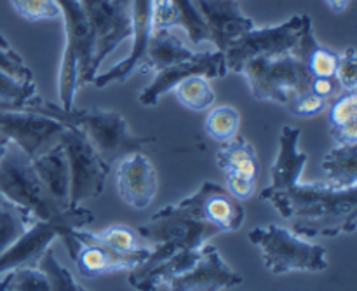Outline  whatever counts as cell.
Listing matches in <instances>:
<instances>
[{
    "mask_svg": "<svg viewBox=\"0 0 357 291\" xmlns=\"http://www.w3.org/2000/svg\"><path fill=\"white\" fill-rule=\"evenodd\" d=\"M3 274L0 291H52L47 276L37 267L13 269Z\"/></svg>",
    "mask_w": 357,
    "mask_h": 291,
    "instance_id": "30",
    "label": "cell"
},
{
    "mask_svg": "<svg viewBox=\"0 0 357 291\" xmlns=\"http://www.w3.org/2000/svg\"><path fill=\"white\" fill-rule=\"evenodd\" d=\"M324 2H326L328 7H330L331 10H335V13H344L349 6V0H324Z\"/></svg>",
    "mask_w": 357,
    "mask_h": 291,
    "instance_id": "40",
    "label": "cell"
},
{
    "mask_svg": "<svg viewBox=\"0 0 357 291\" xmlns=\"http://www.w3.org/2000/svg\"><path fill=\"white\" fill-rule=\"evenodd\" d=\"M33 223V220L16 206H0V255L13 246Z\"/></svg>",
    "mask_w": 357,
    "mask_h": 291,
    "instance_id": "29",
    "label": "cell"
},
{
    "mask_svg": "<svg viewBox=\"0 0 357 291\" xmlns=\"http://www.w3.org/2000/svg\"><path fill=\"white\" fill-rule=\"evenodd\" d=\"M132 14V47L128 58L110 68L108 72L96 75L93 84L96 87L110 86L114 82H124L128 80L136 70L142 66L143 58L146 54L150 37H152V0H132L131 3Z\"/></svg>",
    "mask_w": 357,
    "mask_h": 291,
    "instance_id": "19",
    "label": "cell"
},
{
    "mask_svg": "<svg viewBox=\"0 0 357 291\" xmlns=\"http://www.w3.org/2000/svg\"><path fill=\"white\" fill-rule=\"evenodd\" d=\"M201 257L199 251H180L169 260L160 262L153 267H135L129 274V285L138 291H155L159 286L169 285V281L176 276L183 274L188 269L194 267Z\"/></svg>",
    "mask_w": 357,
    "mask_h": 291,
    "instance_id": "22",
    "label": "cell"
},
{
    "mask_svg": "<svg viewBox=\"0 0 357 291\" xmlns=\"http://www.w3.org/2000/svg\"><path fill=\"white\" fill-rule=\"evenodd\" d=\"M0 194L33 222L51 220L63 211L38 180L30 157L13 143L0 156Z\"/></svg>",
    "mask_w": 357,
    "mask_h": 291,
    "instance_id": "5",
    "label": "cell"
},
{
    "mask_svg": "<svg viewBox=\"0 0 357 291\" xmlns=\"http://www.w3.org/2000/svg\"><path fill=\"white\" fill-rule=\"evenodd\" d=\"M38 269L47 276L52 291H87L73 279L68 269H65L56 260L54 251L51 248L42 255L40 262H38Z\"/></svg>",
    "mask_w": 357,
    "mask_h": 291,
    "instance_id": "32",
    "label": "cell"
},
{
    "mask_svg": "<svg viewBox=\"0 0 357 291\" xmlns=\"http://www.w3.org/2000/svg\"><path fill=\"white\" fill-rule=\"evenodd\" d=\"M250 241L260 248L261 260L274 276L293 271L321 272L328 269L326 250L319 244L303 241L298 234L279 225L257 227L250 232Z\"/></svg>",
    "mask_w": 357,
    "mask_h": 291,
    "instance_id": "6",
    "label": "cell"
},
{
    "mask_svg": "<svg viewBox=\"0 0 357 291\" xmlns=\"http://www.w3.org/2000/svg\"><path fill=\"white\" fill-rule=\"evenodd\" d=\"M93 234L100 243L107 244L108 248H114L117 251H122V253H132V251H138L142 248H145L139 244L135 230L126 225H112L107 230Z\"/></svg>",
    "mask_w": 357,
    "mask_h": 291,
    "instance_id": "34",
    "label": "cell"
},
{
    "mask_svg": "<svg viewBox=\"0 0 357 291\" xmlns=\"http://www.w3.org/2000/svg\"><path fill=\"white\" fill-rule=\"evenodd\" d=\"M194 218L218 227L222 232H236L243 227L246 211L243 202L222 185L204 181L197 192L180 202Z\"/></svg>",
    "mask_w": 357,
    "mask_h": 291,
    "instance_id": "14",
    "label": "cell"
},
{
    "mask_svg": "<svg viewBox=\"0 0 357 291\" xmlns=\"http://www.w3.org/2000/svg\"><path fill=\"white\" fill-rule=\"evenodd\" d=\"M73 237L80 243L75 257L72 258L79 267L80 274L86 278H98V276L110 274L115 271H132L139 264L146 260L152 248H142L132 253H122V251L108 248L107 244L100 243L93 232L73 229Z\"/></svg>",
    "mask_w": 357,
    "mask_h": 291,
    "instance_id": "15",
    "label": "cell"
},
{
    "mask_svg": "<svg viewBox=\"0 0 357 291\" xmlns=\"http://www.w3.org/2000/svg\"><path fill=\"white\" fill-rule=\"evenodd\" d=\"M227 72H229V68H227L225 56L222 51L197 52L194 58L159 70L152 84H149L139 93V103L145 105V107H155L164 94L173 91L178 84L183 82L188 77L201 75L206 79H222L227 75Z\"/></svg>",
    "mask_w": 357,
    "mask_h": 291,
    "instance_id": "13",
    "label": "cell"
},
{
    "mask_svg": "<svg viewBox=\"0 0 357 291\" xmlns=\"http://www.w3.org/2000/svg\"><path fill=\"white\" fill-rule=\"evenodd\" d=\"M24 110L45 115L49 119L61 122L63 126H73L87 136L96 152L103 157L107 164L124 159L132 152H142L143 147L152 143V136H136L131 133L128 122L121 114L101 108H66L56 103H49L44 98L37 96L28 100Z\"/></svg>",
    "mask_w": 357,
    "mask_h": 291,
    "instance_id": "2",
    "label": "cell"
},
{
    "mask_svg": "<svg viewBox=\"0 0 357 291\" xmlns=\"http://www.w3.org/2000/svg\"><path fill=\"white\" fill-rule=\"evenodd\" d=\"M173 91L174 94H176L178 101H180L183 107L195 112L208 110V108H211L216 101V94L215 91H213L211 84L208 82L206 77L201 75L188 77L183 82L178 84Z\"/></svg>",
    "mask_w": 357,
    "mask_h": 291,
    "instance_id": "27",
    "label": "cell"
},
{
    "mask_svg": "<svg viewBox=\"0 0 357 291\" xmlns=\"http://www.w3.org/2000/svg\"><path fill=\"white\" fill-rule=\"evenodd\" d=\"M94 220L89 209L80 206L63 209L58 216L51 220L35 222L26 229V232L0 255V274L13 269L37 267L42 255L49 250L51 243L63 232L70 229H82Z\"/></svg>",
    "mask_w": 357,
    "mask_h": 291,
    "instance_id": "8",
    "label": "cell"
},
{
    "mask_svg": "<svg viewBox=\"0 0 357 291\" xmlns=\"http://www.w3.org/2000/svg\"><path fill=\"white\" fill-rule=\"evenodd\" d=\"M309 89L326 101H333L335 98H338L344 93L337 77H312Z\"/></svg>",
    "mask_w": 357,
    "mask_h": 291,
    "instance_id": "39",
    "label": "cell"
},
{
    "mask_svg": "<svg viewBox=\"0 0 357 291\" xmlns=\"http://www.w3.org/2000/svg\"><path fill=\"white\" fill-rule=\"evenodd\" d=\"M94 40V65L101 63L126 38L132 37L131 6L119 0H79Z\"/></svg>",
    "mask_w": 357,
    "mask_h": 291,
    "instance_id": "11",
    "label": "cell"
},
{
    "mask_svg": "<svg viewBox=\"0 0 357 291\" xmlns=\"http://www.w3.org/2000/svg\"><path fill=\"white\" fill-rule=\"evenodd\" d=\"M241 124V115L230 105H222L216 107L211 114L206 119V133L211 136L213 140L220 143L230 142L237 136Z\"/></svg>",
    "mask_w": 357,
    "mask_h": 291,
    "instance_id": "28",
    "label": "cell"
},
{
    "mask_svg": "<svg viewBox=\"0 0 357 291\" xmlns=\"http://www.w3.org/2000/svg\"><path fill=\"white\" fill-rule=\"evenodd\" d=\"M337 80L340 82L344 91H356L357 87V56L354 47L345 49L344 54L338 58L337 73H335Z\"/></svg>",
    "mask_w": 357,
    "mask_h": 291,
    "instance_id": "37",
    "label": "cell"
},
{
    "mask_svg": "<svg viewBox=\"0 0 357 291\" xmlns=\"http://www.w3.org/2000/svg\"><path fill=\"white\" fill-rule=\"evenodd\" d=\"M323 171L335 187L357 185V145H337L324 156Z\"/></svg>",
    "mask_w": 357,
    "mask_h": 291,
    "instance_id": "26",
    "label": "cell"
},
{
    "mask_svg": "<svg viewBox=\"0 0 357 291\" xmlns=\"http://www.w3.org/2000/svg\"><path fill=\"white\" fill-rule=\"evenodd\" d=\"M35 173L38 180L51 194V197L58 202L59 208H70V170L66 161L65 150L61 143L49 149L47 152L40 154L38 157L31 159Z\"/></svg>",
    "mask_w": 357,
    "mask_h": 291,
    "instance_id": "21",
    "label": "cell"
},
{
    "mask_svg": "<svg viewBox=\"0 0 357 291\" xmlns=\"http://www.w3.org/2000/svg\"><path fill=\"white\" fill-rule=\"evenodd\" d=\"M243 276L225 264L220 251L211 244L201 248L197 264L169 281L171 291H222L239 286Z\"/></svg>",
    "mask_w": 357,
    "mask_h": 291,
    "instance_id": "16",
    "label": "cell"
},
{
    "mask_svg": "<svg viewBox=\"0 0 357 291\" xmlns=\"http://www.w3.org/2000/svg\"><path fill=\"white\" fill-rule=\"evenodd\" d=\"M195 54L197 52L187 47L173 30H153L149 47H146V54L139 68L145 70V72L149 70V72L157 73L167 66L194 58Z\"/></svg>",
    "mask_w": 357,
    "mask_h": 291,
    "instance_id": "23",
    "label": "cell"
},
{
    "mask_svg": "<svg viewBox=\"0 0 357 291\" xmlns=\"http://www.w3.org/2000/svg\"><path fill=\"white\" fill-rule=\"evenodd\" d=\"M216 159H218V166L222 167L223 173H236L248 178H257V150L246 138H234L223 143L220 147Z\"/></svg>",
    "mask_w": 357,
    "mask_h": 291,
    "instance_id": "25",
    "label": "cell"
},
{
    "mask_svg": "<svg viewBox=\"0 0 357 291\" xmlns=\"http://www.w3.org/2000/svg\"><path fill=\"white\" fill-rule=\"evenodd\" d=\"M194 3L208 24L209 42L216 45V51L223 52L230 42L255 28L237 0H194Z\"/></svg>",
    "mask_w": 357,
    "mask_h": 291,
    "instance_id": "18",
    "label": "cell"
},
{
    "mask_svg": "<svg viewBox=\"0 0 357 291\" xmlns=\"http://www.w3.org/2000/svg\"><path fill=\"white\" fill-rule=\"evenodd\" d=\"M302 129L284 126L279 152L271 170V185L260 199L271 202L279 215L293 220V232L307 237H337L357 229V188L335 187L328 181H300L309 156L298 150Z\"/></svg>",
    "mask_w": 357,
    "mask_h": 291,
    "instance_id": "1",
    "label": "cell"
},
{
    "mask_svg": "<svg viewBox=\"0 0 357 291\" xmlns=\"http://www.w3.org/2000/svg\"><path fill=\"white\" fill-rule=\"evenodd\" d=\"M153 30L183 28L192 44L209 42V30L194 0H152Z\"/></svg>",
    "mask_w": 357,
    "mask_h": 291,
    "instance_id": "20",
    "label": "cell"
},
{
    "mask_svg": "<svg viewBox=\"0 0 357 291\" xmlns=\"http://www.w3.org/2000/svg\"><path fill=\"white\" fill-rule=\"evenodd\" d=\"M139 237L152 244V251L139 267H153L169 260L180 251H199L206 241L218 236L222 230L211 223L194 218L183 206H166L136 229Z\"/></svg>",
    "mask_w": 357,
    "mask_h": 291,
    "instance_id": "3",
    "label": "cell"
},
{
    "mask_svg": "<svg viewBox=\"0 0 357 291\" xmlns=\"http://www.w3.org/2000/svg\"><path fill=\"white\" fill-rule=\"evenodd\" d=\"M119 2H124V3H129V6H131L132 0H119Z\"/></svg>",
    "mask_w": 357,
    "mask_h": 291,
    "instance_id": "44",
    "label": "cell"
},
{
    "mask_svg": "<svg viewBox=\"0 0 357 291\" xmlns=\"http://www.w3.org/2000/svg\"><path fill=\"white\" fill-rule=\"evenodd\" d=\"M117 191L122 201L135 209H145L159 191L157 171L143 152H132L121 159L117 167Z\"/></svg>",
    "mask_w": 357,
    "mask_h": 291,
    "instance_id": "17",
    "label": "cell"
},
{
    "mask_svg": "<svg viewBox=\"0 0 357 291\" xmlns=\"http://www.w3.org/2000/svg\"><path fill=\"white\" fill-rule=\"evenodd\" d=\"M227 181V192L237 199V201H244L250 199L255 192V178L243 177V174L236 173H225Z\"/></svg>",
    "mask_w": 357,
    "mask_h": 291,
    "instance_id": "38",
    "label": "cell"
},
{
    "mask_svg": "<svg viewBox=\"0 0 357 291\" xmlns=\"http://www.w3.org/2000/svg\"><path fill=\"white\" fill-rule=\"evenodd\" d=\"M20 17L26 21H47L61 16L58 0H9Z\"/></svg>",
    "mask_w": 357,
    "mask_h": 291,
    "instance_id": "33",
    "label": "cell"
},
{
    "mask_svg": "<svg viewBox=\"0 0 357 291\" xmlns=\"http://www.w3.org/2000/svg\"><path fill=\"white\" fill-rule=\"evenodd\" d=\"M65 20L66 47L58 77V94L63 108H73L79 86L93 84L98 68L94 65V40L86 13L79 0H58Z\"/></svg>",
    "mask_w": 357,
    "mask_h": 291,
    "instance_id": "4",
    "label": "cell"
},
{
    "mask_svg": "<svg viewBox=\"0 0 357 291\" xmlns=\"http://www.w3.org/2000/svg\"><path fill=\"white\" fill-rule=\"evenodd\" d=\"M331 136L338 145H357V93L344 91L335 98L330 112Z\"/></svg>",
    "mask_w": 357,
    "mask_h": 291,
    "instance_id": "24",
    "label": "cell"
},
{
    "mask_svg": "<svg viewBox=\"0 0 357 291\" xmlns=\"http://www.w3.org/2000/svg\"><path fill=\"white\" fill-rule=\"evenodd\" d=\"M328 101L319 98L317 94H314L312 91H305V93L298 94L296 98H293L286 108L291 112L296 117H314V115H319L321 112L326 108Z\"/></svg>",
    "mask_w": 357,
    "mask_h": 291,
    "instance_id": "36",
    "label": "cell"
},
{
    "mask_svg": "<svg viewBox=\"0 0 357 291\" xmlns=\"http://www.w3.org/2000/svg\"><path fill=\"white\" fill-rule=\"evenodd\" d=\"M3 110H17V108H14V107H10V105L2 103V101H0V112H3Z\"/></svg>",
    "mask_w": 357,
    "mask_h": 291,
    "instance_id": "42",
    "label": "cell"
},
{
    "mask_svg": "<svg viewBox=\"0 0 357 291\" xmlns=\"http://www.w3.org/2000/svg\"><path fill=\"white\" fill-rule=\"evenodd\" d=\"M37 94L33 80H21L0 70V101L24 110V105Z\"/></svg>",
    "mask_w": 357,
    "mask_h": 291,
    "instance_id": "31",
    "label": "cell"
},
{
    "mask_svg": "<svg viewBox=\"0 0 357 291\" xmlns=\"http://www.w3.org/2000/svg\"><path fill=\"white\" fill-rule=\"evenodd\" d=\"M241 73L246 77L257 100L275 101L284 107L293 98L309 91L312 80L305 63L293 54L250 59Z\"/></svg>",
    "mask_w": 357,
    "mask_h": 291,
    "instance_id": "7",
    "label": "cell"
},
{
    "mask_svg": "<svg viewBox=\"0 0 357 291\" xmlns=\"http://www.w3.org/2000/svg\"><path fill=\"white\" fill-rule=\"evenodd\" d=\"M0 70L21 80H33V73L24 65L23 58L0 35Z\"/></svg>",
    "mask_w": 357,
    "mask_h": 291,
    "instance_id": "35",
    "label": "cell"
},
{
    "mask_svg": "<svg viewBox=\"0 0 357 291\" xmlns=\"http://www.w3.org/2000/svg\"><path fill=\"white\" fill-rule=\"evenodd\" d=\"M59 143L68 161L70 208H77L82 201L101 195L110 164L105 163L87 136L73 126H65Z\"/></svg>",
    "mask_w": 357,
    "mask_h": 291,
    "instance_id": "9",
    "label": "cell"
},
{
    "mask_svg": "<svg viewBox=\"0 0 357 291\" xmlns=\"http://www.w3.org/2000/svg\"><path fill=\"white\" fill-rule=\"evenodd\" d=\"M65 126L45 115L28 110L0 112V135L23 150L30 159L59 143Z\"/></svg>",
    "mask_w": 357,
    "mask_h": 291,
    "instance_id": "12",
    "label": "cell"
},
{
    "mask_svg": "<svg viewBox=\"0 0 357 291\" xmlns=\"http://www.w3.org/2000/svg\"><path fill=\"white\" fill-rule=\"evenodd\" d=\"M9 147V142H7L6 138H3L2 135H0V156H2L3 152H6V149Z\"/></svg>",
    "mask_w": 357,
    "mask_h": 291,
    "instance_id": "41",
    "label": "cell"
},
{
    "mask_svg": "<svg viewBox=\"0 0 357 291\" xmlns=\"http://www.w3.org/2000/svg\"><path fill=\"white\" fill-rule=\"evenodd\" d=\"M303 14L293 16L275 27H264L246 31L232 40L223 51L227 68L241 73L243 66L255 58H281L291 54L302 33Z\"/></svg>",
    "mask_w": 357,
    "mask_h": 291,
    "instance_id": "10",
    "label": "cell"
},
{
    "mask_svg": "<svg viewBox=\"0 0 357 291\" xmlns=\"http://www.w3.org/2000/svg\"><path fill=\"white\" fill-rule=\"evenodd\" d=\"M0 206H13V204H10L9 201H6V197H3V195L0 194Z\"/></svg>",
    "mask_w": 357,
    "mask_h": 291,
    "instance_id": "43",
    "label": "cell"
}]
</instances>
